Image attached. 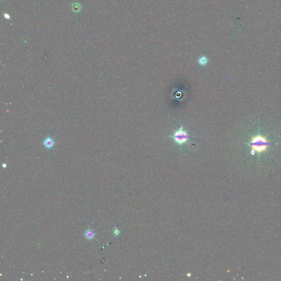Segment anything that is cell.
Returning <instances> with one entry per match:
<instances>
[{"instance_id":"cell-1","label":"cell","mask_w":281,"mask_h":281,"mask_svg":"<svg viewBox=\"0 0 281 281\" xmlns=\"http://www.w3.org/2000/svg\"><path fill=\"white\" fill-rule=\"evenodd\" d=\"M269 135V134L264 136L261 134H258L255 136H253L249 134L252 137V139L250 142L247 145H250L251 147V151L250 153L251 154L254 155L255 153L260 154L264 152H268V147L273 143H276L270 142L267 140V137Z\"/></svg>"},{"instance_id":"cell-2","label":"cell","mask_w":281,"mask_h":281,"mask_svg":"<svg viewBox=\"0 0 281 281\" xmlns=\"http://www.w3.org/2000/svg\"><path fill=\"white\" fill-rule=\"evenodd\" d=\"M174 140L175 143L182 146L187 143L190 140L191 136L187 133V132L183 130V126H181L179 129L176 130L173 136H170Z\"/></svg>"},{"instance_id":"cell-3","label":"cell","mask_w":281,"mask_h":281,"mask_svg":"<svg viewBox=\"0 0 281 281\" xmlns=\"http://www.w3.org/2000/svg\"><path fill=\"white\" fill-rule=\"evenodd\" d=\"M43 145L46 148L50 149L52 148H53L56 144V142L55 140L52 138L50 136H48L42 142Z\"/></svg>"},{"instance_id":"cell-4","label":"cell","mask_w":281,"mask_h":281,"mask_svg":"<svg viewBox=\"0 0 281 281\" xmlns=\"http://www.w3.org/2000/svg\"><path fill=\"white\" fill-rule=\"evenodd\" d=\"M96 234L93 231L89 229L85 232V236L88 239H92L95 238Z\"/></svg>"},{"instance_id":"cell-5","label":"cell","mask_w":281,"mask_h":281,"mask_svg":"<svg viewBox=\"0 0 281 281\" xmlns=\"http://www.w3.org/2000/svg\"><path fill=\"white\" fill-rule=\"evenodd\" d=\"M198 62L201 65L205 66L208 64L209 60H208V58L207 57L202 56L200 57L199 58Z\"/></svg>"},{"instance_id":"cell-6","label":"cell","mask_w":281,"mask_h":281,"mask_svg":"<svg viewBox=\"0 0 281 281\" xmlns=\"http://www.w3.org/2000/svg\"><path fill=\"white\" fill-rule=\"evenodd\" d=\"M3 168H6V164H3Z\"/></svg>"}]
</instances>
